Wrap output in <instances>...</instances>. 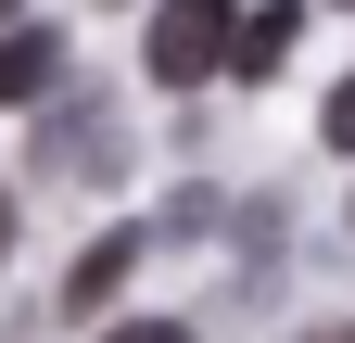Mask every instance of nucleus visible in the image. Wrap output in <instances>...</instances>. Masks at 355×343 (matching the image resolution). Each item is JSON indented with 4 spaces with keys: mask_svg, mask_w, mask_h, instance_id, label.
Returning <instances> with one entry per match:
<instances>
[{
    "mask_svg": "<svg viewBox=\"0 0 355 343\" xmlns=\"http://www.w3.org/2000/svg\"><path fill=\"white\" fill-rule=\"evenodd\" d=\"M229 51H241V13H229V0H165V13H153V76H165V90L229 76Z\"/></svg>",
    "mask_w": 355,
    "mask_h": 343,
    "instance_id": "nucleus-1",
    "label": "nucleus"
},
{
    "mask_svg": "<svg viewBox=\"0 0 355 343\" xmlns=\"http://www.w3.org/2000/svg\"><path fill=\"white\" fill-rule=\"evenodd\" d=\"M114 165H127V127L102 102H64L51 115V178H114Z\"/></svg>",
    "mask_w": 355,
    "mask_h": 343,
    "instance_id": "nucleus-2",
    "label": "nucleus"
},
{
    "mask_svg": "<svg viewBox=\"0 0 355 343\" xmlns=\"http://www.w3.org/2000/svg\"><path fill=\"white\" fill-rule=\"evenodd\" d=\"M51 90H64V38H51V26L0 38V102H51Z\"/></svg>",
    "mask_w": 355,
    "mask_h": 343,
    "instance_id": "nucleus-3",
    "label": "nucleus"
},
{
    "mask_svg": "<svg viewBox=\"0 0 355 343\" xmlns=\"http://www.w3.org/2000/svg\"><path fill=\"white\" fill-rule=\"evenodd\" d=\"M292 38H304V0H266V13H241L229 76H279V64H292Z\"/></svg>",
    "mask_w": 355,
    "mask_h": 343,
    "instance_id": "nucleus-4",
    "label": "nucleus"
},
{
    "mask_svg": "<svg viewBox=\"0 0 355 343\" xmlns=\"http://www.w3.org/2000/svg\"><path fill=\"white\" fill-rule=\"evenodd\" d=\"M127 254H140V229H114V242H89V254H76V280H64V292H76V318H89V306H114Z\"/></svg>",
    "mask_w": 355,
    "mask_h": 343,
    "instance_id": "nucleus-5",
    "label": "nucleus"
},
{
    "mask_svg": "<svg viewBox=\"0 0 355 343\" xmlns=\"http://www.w3.org/2000/svg\"><path fill=\"white\" fill-rule=\"evenodd\" d=\"M318 127H330V140L355 153V76H343V90H330V115H318Z\"/></svg>",
    "mask_w": 355,
    "mask_h": 343,
    "instance_id": "nucleus-6",
    "label": "nucleus"
},
{
    "mask_svg": "<svg viewBox=\"0 0 355 343\" xmlns=\"http://www.w3.org/2000/svg\"><path fill=\"white\" fill-rule=\"evenodd\" d=\"M102 343H191L178 318H127V331H102Z\"/></svg>",
    "mask_w": 355,
    "mask_h": 343,
    "instance_id": "nucleus-7",
    "label": "nucleus"
},
{
    "mask_svg": "<svg viewBox=\"0 0 355 343\" xmlns=\"http://www.w3.org/2000/svg\"><path fill=\"white\" fill-rule=\"evenodd\" d=\"M0 254H13V191H0Z\"/></svg>",
    "mask_w": 355,
    "mask_h": 343,
    "instance_id": "nucleus-8",
    "label": "nucleus"
},
{
    "mask_svg": "<svg viewBox=\"0 0 355 343\" xmlns=\"http://www.w3.org/2000/svg\"><path fill=\"white\" fill-rule=\"evenodd\" d=\"M318 343H355V331H318Z\"/></svg>",
    "mask_w": 355,
    "mask_h": 343,
    "instance_id": "nucleus-9",
    "label": "nucleus"
},
{
    "mask_svg": "<svg viewBox=\"0 0 355 343\" xmlns=\"http://www.w3.org/2000/svg\"><path fill=\"white\" fill-rule=\"evenodd\" d=\"M0 13H13V0H0Z\"/></svg>",
    "mask_w": 355,
    "mask_h": 343,
    "instance_id": "nucleus-10",
    "label": "nucleus"
}]
</instances>
